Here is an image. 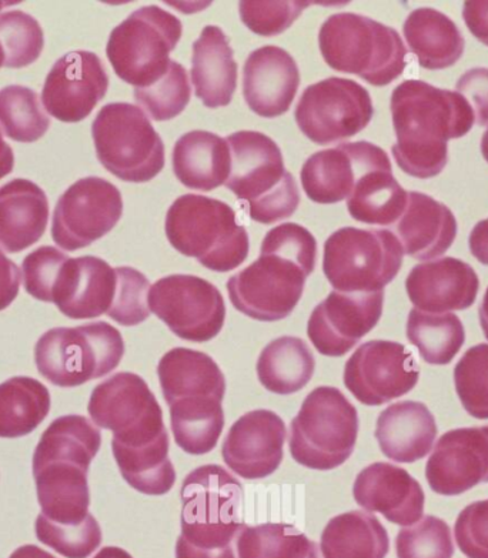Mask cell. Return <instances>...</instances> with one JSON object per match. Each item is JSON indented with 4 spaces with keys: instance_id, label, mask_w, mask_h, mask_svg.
I'll use <instances>...</instances> for the list:
<instances>
[{
    "instance_id": "6da1fadb",
    "label": "cell",
    "mask_w": 488,
    "mask_h": 558,
    "mask_svg": "<svg viewBox=\"0 0 488 558\" xmlns=\"http://www.w3.org/2000/svg\"><path fill=\"white\" fill-rule=\"evenodd\" d=\"M390 108L398 137L391 147L395 163L417 179L443 172L449 141L466 136L476 122L462 95L422 81H406L395 87Z\"/></svg>"
},
{
    "instance_id": "7a4b0ae2",
    "label": "cell",
    "mask_w": 488,
    "mask_h": 558,
    "mask_svg": "<svg viewBox=\"0 0 488 558\" xmlns=\"http://www.w3.org/2000/svg\"><path fill=\"white\" fill-rule=\"evenodd\" d=\"M102 446V435L83 416L54 420L34 454V476L41 514L59 524H81L89 515L87 473Z\"/></svg>"
},
{
    "instance_id": "3957f363",
    "label": "cell",
    "mask_w": 488,
    "mask_h": 558,
    "mask_svg": "<svg viewBox=\"0 0 488 558\" xmlns=\"http://www.w3.org/2000/svg\"><path fill=\"white\" fill-rule=\"evenodd\" d=\"M176 558H239L243 487L220 465L193 470L182 486Z\"/></svg>"
},
{
    "instance_id": "277c9868",
    "label": "cell",
    "mask_w": 488,
    "mask_h": 558,
    "mask_svg": "<svg viewBox=\"0 0 488 558\" xmlns=\"http://www.w3.org/2000/svg\"><path fill=\"white\" fill-rule=\"evenodd\" d=\"M232 168L224 186L246 203L248 218L271 225L297 210L301 195L293 174L284 168L282 150L260 132L242 131L228 136Z\"/></svg>"
},
{
    "instance_id": "5b68a950",
    "label": "cell",
    "mask_w": 488,
    "mask_h": 558,
    "mask_svg": "<svg viewBox=\"0 0 488 558\" xmlns=\"http://www.w3.org/2000/svg\"><path fill=\"white\" fill-rule=\"evenodd\" d=\"M164 229L179 253L219 274L237 269L251 251L247 230L239 223L236 211L211 197H179L170 206Z\"/></svg>"
},
{
    "instance_id": "8992f818",
    "label": "cell",
    "mask_w": 488,
    "mask_h": 558,
    "mask_svg": "<svg viewBox=\"0 0 488 558\" xmlns=\"http://www.w3.org/2000/svg\"><path fill=\"white\" fill-rule=\"evenodd\" d=\"M319 46L331 69L361 76L373 86L390 85L407 64L398 31L356 13L330 16L320 27Z\"/></svg>"
},
{
    "instance_id": "52a82bcc",
    "label": "cell",
    "mask_w": 488,
    "mask_h": 558,
    "mask_svg": "<svg viewBox=\"0 0 488 558\" xmlns=\"http://www.w3.org/2000/svg\"><path fill=\"white\" fill-rule=\"evenodd\" d=\"M358 413L335 387H317L290 424L289 449L307 469L333 470L346 463L356 447Z\"/></svg>"
},
{
    "instance_id": "ba28073f",
    "label": "cell",
    "mask_w": 488,
    "mask_h": 558,
    "mask_svg": "<svg viewBox=\"0 0 488 558\" xmlns=\"http://www.w3.org/2000/svg\"><path fill=\"white\" fill-rule=\"evenodd\" d=\"M121 331L106 322L46 331L36 343V367L59 387H76L108 376L121 364Z\"/></svg>"
},
{
    "instance_id": "9c48e42d",
    "label": "cell",
    "mask_w": 488,
    "mask_h": 558,
    "mask_svg": "<svg viewBox=\"0 0 488 558\" xmlns=\"http://www.w3.org/2000/svg\"><path fill=\"white\" fill-rule=\"evenodd\" d=\"M91 136L100 163L123 182H150L164 168L162 137L139 106H103L91 124Z\"/></svg>"
},
{
    "instance_id": "30bf717a",
    "label": "cell",
    "mask_w": 488,
    "mask_h": 558,
    "mask_svg": "<svg viewBox=\"0 0 488 558\" xmlns=\"http://www.w3.org/2000/svg\"><path fill=\"white\" fill-rule=\"evenodd\" d=\"M403 257L402 243L390 230L342 228L326 240L324 271L335 292H383Z\"/></svg>"
},
{
    "instance_id": "8fae6325",
    "label": "cell",
    "mask_w": 488,
    "mask_h": 558,
    "mask_svg": "<svg viewBox=\"0 0 488 558\" xmlns=\"http://www.w3.org/2000/svg\"><path fill=\"white\" fill-rule=\"evenodd\" d=\"M182 32V22L172 13L158 7L137 9L114 27L106 54L119 80L135 89L147 87L168 72Z\"/></svg>"
},
{
    "instance_id": "7c38bea8",
    "label": "cell",
    "mask_w": 488,
    "mask_h": 558,
    "mask_svg": "<svg viewBox=\"0 0 488 558\" xmlns=\"http://www.w3.org/2000/svg\"><path fill=\"white\" fill-rule=\"evenodd\" d=\"M87 412L96 426L113 432L112 447L135 450L169 440L159 401L135 373H118L96 386Z\"/></svg>"
},
{
    "instance_id": "4fadbf2b",
    "label": "cell",
    "mask_w": 488,
    "mask_h": 558,
    "mask_svg": "<svg viewBox=\"0 0 488 558\" xmlns=\"http://www.w3.org/2000/svg\"><path fill=\"white\" fill-rule=\"evenodd\" d=\"M308 276L282 253L260 248L259 259L228 280L230 302L251 319L283 320L301 302Z\"/></svg>"
},
{
    "instance_id": "5bb4252c",
    "label": "cell",
    "mask_w": 488,
    "mask_h": 558,
    "mask_svg": "<svg viewBox=\"0 0 488 558\" xmlns=\"http://www.w3.org/2000/svg\"><path fill=\"white\" fill-rule=\"evenodd\" d=\"M370 94L357 82L329 77L303 92L296 106L297 126L316 145L350 140L370 124Z\"/></svg>"
},
{
    "instance_id": "9a60e30c",
    "label": "cell",
    "mask_w": 488,
    "mask_h": 558,
    "mask_svg": "<svg viewBox=\"0 0 488 558\" xmlns=\"http://www.w3.org/2000/svg\"><path fill=\"white\" fill-rule=\"evenodd\" d=\"M149 308L178 338L205 343L222 331L225 304L215 284L197 276L172 275L150 288Z\"/></svg>"
},
{
    "instance_id": "2e32d148",
    "label": "cell",
    "mask_w": 488,
    "mask_h": 558,
    "mask_svg": "<svg viewBox=\"0 0 488 558\" xmlns=\"http://www.w3.org/2000/svg\"><path fill=\"white\" fill-rule=\"evenodd\" d=\"M123 215L122 193L102 178H85L59 197L52 239L62 251L76 252L112 232Z\"/></svg>"
},
{
    "instance_id": "e0dca14e",
    "label": "cell",
    "mask_w": 488,
    "mask_h": 558,
    "mask_svg": "<svg viewBox=\"0 0 488 558\" xmlns=\"http://www.w3.org/2000/svg\"><path fill=\"white\" fill-rule=\"evenodd\" d=\"M420 367L406 345L371 340L347 360L344 385L366 405H381L402 398L416 387Z\"/></svg>"
},
{
    "instance_id": "ac0fdd59",
    "label": "cell",
    "mask_w": 488,
    "mask_h": 558,
    "mask_svg": "<svg viewBox=\"0 0 488 558\" xmlns=\"http://www.w3.org/2000/svg\"><path fill=\"white\" fill-rule=\"evenodd\" d=\"M385 290L376 293L331 292L313 311L307 335L317 352L342 357L370 333L383 315Z\"/></svg>"
},
{
    "instance_id": "d6986e66",
    "label": "cell",
    "mask_w": 488,
    "mask_h": 558,
    "mask_svg": "<svg viewBox=\"0 0 488 558\" xmlns=\"http://www.w3.org/2000/svg\"><path fill=\"white\" fill-rule=\"evenodd\" d=\"M109 76L94 52L75 50L53 64L41 90L46 112L63 123L85 120L108 94Z\"/></svg>"
},
{
    "instance_id": "ffe728a7",
    "label": "cell",
    "mask_w": 488,
    "mask_h": 558,
    "mask_svg": "<svg viewBox=\"0 0 488 558\" xmlns=\"http://www.w3.org/2000/svg\"><path fill=\"white\" fill-rule=\"evenodd\" d=\"M391 165L381 147L368 142L343 143L317 151L303 165L301 179L308 199L319 205L347 201L363 173Z\"/></svg>"
},
{
    "instance_id": "44dd1931",
    "label": "cell",
    "mask_w": 488,
    "mask_h": 558,
    "mask_svg": "<svg viewBox=\"0 0 488 558\" xmlns=\"http://www.w3.org/2000/svg\"><path fill=\"white\" fill-rule=\"evenodd\" d=\"M285 424L271 410H253L230 427L222 454L228 468L246 480L271 476L283 461Z\"/></svg>"
},
{
    "instance_id": "7402d4cb",
    "label": "cell",
    "mask_w": 488,
    "mask_h": 558,
    "mask_svg": "<svg viewBox=\"0 0 488 558\" xmlns=\"http://www.w3.org/2000/svg\"><path fill=\"white\" fill-rule=\"evenodd\" d=\"M426 477L432 492L448 497L488 483V426L457 428L441 436L428 459Z\"/></svg>"
},
{
    "instance_id": "603a6c76",
    "label": "cell",
    "mask_w": 488,
    "mask_h": 558,
    "mask_svg": "<svg viewBox=\"0 0 488 558\" xmlns=\"http://www.w3.org/2000/svg\"><path fill=\"white\" fill-rule=\"evenodd\" d=\"M117 288V269L108 262L95 256L68 257L58 271L50 303L69 319H96L108 315Z\"/></svg>"
},
{
    "instance_id": "cb8c5ba5",
    "label": "cell",
    "mask_w": 488,
    "mask_h": 558,
    "mask_svg": "<svg viewBox=\"0 0 488 558\" xmlns=\"http://www.w3.org/2000/svg\"><path fill=\"white\" fill-rule=\"evenodd\" d=\"M301 85L296 60L278 46H264L243 68V96L253 112L273 119L288 113Z\"/></svg>"
},
{
    "instance_id": "d4e9b609",
    "label": "cell",
    "mask_w": 488,
    "mask_h": 558,
    "mask_svg": "<svg viewBox=\"0 0 488 558\" xmlns=\"http://www.w3.org/2000/svg\"><path fill=\"white\" fill-rule=\"evenodd\" d=\"M354 500L370 513L408 527L423 518L425 492L406 470L390 463H375L358 473Z\"/></svg>"
},
{
    "instance_id": "484cf974",
    "label": "cell",
    "mask_w": 488,
    "mask_h": 558,
    "mask_svg": "<svg viewBox=\"0 0 488 558\" xmlns=\"http://www.w3.org/2000/svg\"><path fill=\"white\" fill-rule=\"evenodd\" d=\"M478 289L480 280L473 267L454 257L422 263L406 280L408 298L417 311L437 315L472 307Z\"/></svg>"
},
{
    "instance_id": "4316f807",
    "label": "cell",
    "mask_w": 488,
    "mask_h": 558,
    "mask_svg": "<svg viewBox=\"0 0 488 558\" xmlns=\"http://www.w3.org/2000/svg\"><path fill=\"white\" fill-rule=\"evenodd\" d=\"M404 255L432 260L444 255L457 236V220L443 203L420 192H410L406 210L394 226Z\"/></svg>"
},
{
    "instance_id": "83f0119b",
    "label": "cell",
    "mask_w": 488,
    "mask_h": 558,
    "mask_svg": "<svg viewBox=\"0 0 488 558\" xmlns=\"http://www.w3.org/2000/svg\"><path fill=\"white\" fill-rule=\"evenodd\" d=\"M375 436L387 459L395 463H416L430 453L437 424L425 403L399 401L380 413Z\"/></svg>"
},
{
    "instance_id": "f1b7e54d",
    "label": "cell",
    "mask_w": 488,
    "mask_h": 558,
    "mask_svg": "<svg viewBox=\"0 0 488 558\" xmlns=\"http://www.w3.org/2000/svg\"><path fill=\"white\" fill-rule=\"evenodd\" d=\"M49 221V202L38 184L13 179L0 187V248L26 251L44 236Z\"/></svg>"
},
{
    "instance_id": "f546056e",
    "label": "cell",
    "mask_w": 488,
    "mask_h": 558,
    "mask_svg": "<svg viewBox=\"0 0 488 558\" xmlns=\"http://www.w3.org/2000/svg\"><path fill=\"white\" fill-rule=\"evenodd\" d=\"M228 36L218 26H206L193 44L192 83L206 108L230 105L237 87V63Z\"/></svg>"
},
{
    "instance_id": "4dcf8cb0",
    "label": "cell",
    "mask_w": 488,
    "mask_h": 558,
    "mask_svg": "<svg viewBox=\"0 0 488 558\" xmlns=\"http://www.w3.org/2000/svg\"><path fill=\"white\" fill-rule=\"evenodd\" d=\"M173 172L192 191L210 192L228 182L232 154L228 141L206 131L183 135L173 147Z\"/></svg>"
},
{
    "instance_id": "1f68e13d",
    "label": "cell",
    "mask_w": 488,
    "mask_h": 558,
    "mask_svg": "<svg viewBox=\"0 0 488 558\" xmlns=\"http://www.w3.org/2000/svg\"><path fill=\"white\" fill-rule=\"evenodd\" d=\"M403 32L410 50L428 71L453 66L466 48L457 25L436 9L423 8L410 13Z\"/></svg>"
},
{
    "instance_id": "d6a6232c",
    "label": "cell",
    "mask_w": 488,
    "mask_h": 558,
    "mask_svg": "<svg viewBox=\"0 0 488 558\" xmlns=\"http://www.w3.org/2000/svg\"><path fill=\"white\" fill-rule=\"evenodd\" d=\"M158 375L168 404L191 396L224 399L223 372L209 354L186 348L172 349L160 359Z\"/></svg>"
},
{
    "instance_id": "836d02e7",
    "label": "cell",
    "mask_w": 488,
    "mask_h": 558,
    "mask_svg": "<svg viewBox=\"0 0 488 558\" xmlns=\"http://www.w3.org/2000/svg\"><path fill=\"white\" fill-rule=\"evenodd\" d=\"M320 550L324 558H386L390 539L379 519L354 510L327 523Z\"/></svg>"
},
{
    "instance_id": "e575fe53",
    "label": "cell",
    "mask_w": 488,
    "mask_h": 558,
    "mask_svg": "<svg viewBox=\"0 0 488 558\" xmlns=\"http://www.w3.org/2000/svg\"><path fill=\"white\" fill-rule=\"evenodd\" d=\"M408 192L400 186L391 165L379 166L357 179L347 199L350 216L361 223L393 226L406 210Z\"/></svg>"
},
{
    "instance_id": "d590c367",
    "label": "cell",
    "mask_w": 488,
    "mask_h": 558,
    "mask_svg": "<svg viewBox=\"0 0 488 558\" xmlns=\"http://www.w3.org/2000/svg\"><path fill=\"white\" fill-rule=\"evenodd\" d=\"M222 401L211 396H191L169 404L174 440L183 451L202 456L218 446L224 427Z\"/></svg>"
},
{
    "instance_id": "8d00e7d4",
    "label": "cell",
    "mask_w": 488,
    "mask_h": 558,
    "mask_svg": "<svg viewBox=\"0 0 488 558\" xmlns=\"http://www.w3.org/2000/svg\"><path fill=\"white\" fill-rule=\"evenodd\" d=\"M316 360L305 340L283 336L267 344L257 360V377L271 393H297L315 375Z\"/></svg>"
},
{
    "instance_id": "74e56055",
    "label": "cell",
    "mask_w": 488,
    "mask_h": 558,
    "mask_svg": "<svg viewBox=\"0 0 488 558\" xmlns=\"http://www.w3.org/2000/svg\"><path fill=\"white\" fill-rule=\"evenodd\" d=\"M50 410V395L40 381L13 377L0 385V437L17 439L40 426Z\"/></svg>"
},
{
    "instance_id": "f35d334b",
    "label": "cell",
    "mask_w": 488,
    "mask_h": 558,
    "mask_svg": "<svg viewBox=\"0 0 488 558\" xmlns=\"http://www.w3.org/2000/svg\"><path fill=\"white\" fill-rule=\"evenodd\" d=\"M407 339L428 364L451 363L463 348L464 327L453 313H426L413 308L407 319Z\"/></svg>"
},
{
    "instance_id": "ab89813d",
    "label": "cell",
    "mask_w": 488,
    "mask_h": 558,
    "mask_svg": "<svg viewBox=\"0 0 488 558\" xmlns=\"http://www.w3.org/2000/svg\"><path fill=\"white\" fill-rule=\"evenodd\" d=\"M114 460L131 487L146 496H164L176 483V470L169 459V440L143 449L112 447Z\"/></svg>"
},
{
    "instance_id": "60d3db41",
    "label": "cell",
    "mask_w": 488,
    "mask_h": 558,
    "mask_svg": "<svg viewBox=\"0 0 488 558\" xmlns=\"http://www.w3.org/2000/svg\"><path fill=\"white\" fill-rule=\"evenodd\" d=\"M239 558H324L319 544L294 525H244L237 537Z\"/></svg>"
},
{
    "instance_id": "b9f144b4",
    "label": "cell",
    "mask_w": 488,
    "mask_h": 558,
    "mask_svg": "<svg viewBox=\"0 0 488 558\" xmlns=\"http://www.w3.org/2000/svg\"><path fill=\"white\" fill-rule=\"evenodd\" d=\"M49 128V114L34 89L11 85L0 90V129L4 136L20 143H34L41 140Z\"/></svg>"
},
{
    "instance_id": "7bdbcfd3",
    "label": "cell",
    "mask_w": 488,
    "mask_h": 558,
    "mask_svg": "<svg viewBox=\"0 0 488 558\" xmlns=\"http://www.w3.org/2000/svg\"><path fill=\"white\" fill-rule=\"evenodd\" d=\"M191 96V82L186 69L174 60L170 62L168 72L154 85L135 89L137 105L156 122H166L179 117L187 108Z\"/></svg>"
},
{
    "instance_id": "ee69618b",
    "label": "cell",
    "mask_w": 488,
    "mask_h": 558,
    "mask_svg": "<svg viewBox=\"0 0 488 558\" xmlns=\"http://www.w3.org/2000/svg\"><path fill=\"white\" fill-rule=\"evenodd\" d=\"M0 45L9 69L30 66L39 59L45 46L44 29L34 16L11 11L0 16Z\"/></svg>"
},
{
    "instance_id": "f6af8a7d",
    "label": "cell",
    "mask_w": 488,
    "mask_h": 558,
    "mask_svg": "<svg viewBox=\"0 0 488 558\" xmlns=\"http://www.w3.org/2000/svg\"><path fill=\"white\" fill-rule=\"evenodd\" d=\"M36 537L63 557L87 558L102 544V530L91 514L81 524H59L40 513Z\"/></svg>"
},
{
    "instance_id": "bcb514c9",
    "label": "cell",
    "mask_w": 488,
    "mask_h": 558,
    "mask_svg": "<svg viewBox=\"0 0 488 558\" xmlns=\"http://www.w3.org/2000/svg\"><path fill=\"white\" fill-rule=\"evenodd\" d=\"M455 390L469 416L488 418V344L469 349L454 368Z\"/></svg>"
},
{
    "instance_id": "7dc6e473",
    "label": "cell",
    "mask_w": 488,
    "mask_h": 558,
    "mask_svg": "<svg viewBox=\"0 0 488 558\" xmlns=\"http://www.w3.org/2000/svg\"><path fill=\"white\" fill-rule=\"evenodd\" d=\"M395 550L398 558H451L454 543L449 524L426 515L399 533Z\"/></svg>"
},
{
    "instance_id": "c3c4849f",
    "label": "cell",
    "mask_w": 488,
    "mask_h": 558,
    "mask_svg": "<svg viewBox=\"0 0 488 558\" xmlns=\"http://www.w3.org/2000/svg\"><path fill=\"white\" fill-rule=\"evenodd\" d=\"M117 296L108 316L122 326L141 325L150 316L149 280L139 270L127 266L117 267Z\"/></svg>"
},
{
    "instance_id": "681fc988",
    "label": "cell",
    "mask_w": 488,
    "mask_h": 558,
    "mask_svg": "<svg viewBox=\"0 0 488 558\" xmlns=\"http://www.w3.org/2000/svg\"><path fill=\"white\" fill-rule=\"evenodd\" d=\"M310 2H241L239 12L252 32L260 36L283 34L302 15Z\"/></svg>"
},
{
    "instance_id": "f907efd6",
    "label": "cell",
    "mask_w": 488,
    "mask_h": 558,
    "mask_svg": "<svg viewBox=\"0 0 488 558\" xmlns=\"http://www.w3.org/2000/svg\"><path fill=\"white\" fill-rule=\"evenodd\" d=\"M68 257L53 246H41L27 255L22 265L23 286L26 292L40 302L50 303L58 271Z\"/></svg>"
},
{
    "instance_id": "816d5d0a",
    "label": "cell",
    "mask_w": 488,
    "mask_h": 558,
    "mask_svg": "<svg viewBox=\"0 0 488 558\" xmlns=\"http://www.w3.org/2000/svg\"><path fill=\"white\" fill-rule=\"evenodd\" d=\"M260 248L282 253L307 270L315 271L317 260V242L306 228L297 223H284L266 234Z\"/></svg>"
},
{
    "instance_id": "f5cc1de1",
    "label": "cell",
    "mask_w": 488,
    "mask_h": 558,
    "mask_svg": "<svg viewBox=\"0 0 488 558\" xmlns=\"http://www.w3.org/2000/svg\"><path fill=\"white\" fill-rule=\"evenodd\" d=\"M455 542L468 558H488V500L469 505L454 527Z\"/></svg>"
},
{
    "instance_id": "db71d44e",
    "label": "cell",
    "mask_w": 488,
    "mask_h": 558,
    "mask_svg": "<svg viewBox=\"0 0 488 558\" xmlns=\"http://www.w3.org/2000/svg\"><path fill=\"white\" fill-rule=\"evenodd\" d=\"M457 94L462 95L472 106L474 118L478 126L488 124V69L474 68L464 73L457 86Z\"/></svg>"
},
{
    "instance_id": "11a10c76",
    "label": "cell",
    "mask_w": 488,
    "mask_h": 558,
    "mask_svg": "<svg viewBox=\"0 0 488 558\" xmlns=\"http://www.w3.org/2000/svg\"><path fill=\"white\" fill-rule=\"evenodd\" d=\"M22 271L0 248V312L8 308L20 294Z\"/></svg>"
},
{
    "instance_id": "9f6ffc18",
    "label": "cell",
    "mask_w": 488,
    "mask_h": 558,
    "mask_svg": "<svg viewBox=\"0 0 488 558\" xmlns=\"http://www.w3.org/2000/svg\"><path fill=\"white\" fill-rule=\"evenodd\" d=\"M463 17L474 38L488 46V0L464 3Z\"/></svg>"
},
{
    "instance_id": "6f0895ef",
    "label": "cell",
    "mask_w": 488,
    "mask_h": 558,
    "mask_svg": "<svg viewBox=\"0 0 488 558\" xmlns=\"http://www.w3.org/2000/svg\"><path fill=\"white\" fill-rule=\"evenodd\" d=\"M469 251L483 265L488 266V219L478 221L469 234Z\"/></svg>"
},
{
    "instance_id": "680465c9",
    "label": "cell",
    "mask_w": 488,
    "mask_h": 558,
    "mask_svg": "<svg viewBox=\"0 0 488 558\" xmlns=\"http://www.w3.org/2000/svg\"><path fill=\"white\" fill-rule=\"evenodd\" d=\"M15 168V155L12 147L3 140L2 131H0V180L7 178Z\"/></svg>"
},
{
    "instance_id": "91938a15",
    "label": "cell",
    "mask_w": 488,
    "mask_h": 558,
    "mask_svg": "<svg viewBox=\"0 0 488 558\" xmlns=\"http://www.w3.org/2000/svg\"><path fill=\"white\" fill-rule=\"evenodd\" d=\"M9 558H57L50 553L41 550L36 546H23L17 548L15 553Z\"/></svg>"
},
{
    "instance_id": "94428289",
    "label": "cell",
    "mask_w": 488,
    "mask_h": 558,
    "mask_svg": "<svg viewBox=\"0 0 488 558\" xmlns=\"http://www.w3.org/2000/svg\"><path fill=\"white\" fill-rule=\"evenodd\" d=\"M94 558H133L126 550L119 547H105Z\"/></svg>"
},
{
    "instance_id": "6125c7cd",
    "label": "cell",
    "mask_w": 488,
    "mask_h": 558,
    "mask_svg": "<svg viewBox=\"0 0 488 558\" xmlns=\"http://www.w3.org/2000/svg\"><path fill=\"white\" fill-rule=\"evenodd\" d=\"M478 315H480L481 329L488 339V289L486 290L485 298H483Z\"/></svg>"
},
{
    "instance_id": "be15d7a7",
    "label": "cell",
    "mask_w": 488,
    "mask_h": 558,
    "mask_svg": "<svg viewBox=\"0 0 488 558\" xmlns=\"http://www.w3.org/2000/svg\"><path fill=\"white\" fill-rule=\"evenodd\" d=\"M481 154H483V158H485L488 163V129H487L485 135H483Z\"/></svg>"
},
{
    "instance_id": "e7e4bbea",
    "label": "cell",
    "mask_w": 488,
    "mask_h": 558,
    "mask_svg": "<svg viewBox=\"0 0 488 558\" xmlns=\"http://www.w3.org/2000/svg\"><path fill=\"white\" fill-rule=\"evenodd\" d=\"M20 2H0V11H2L3 8L12 7V4H17Z\"/></svg>"
},
{
    "instance_id": "03108f58",
    "label": "cell",
    "mask_w": 488,
    "mask_h": 558,
    "mask_svg": "<svg viewBox=\"0 0 488 558\" xmlns=\"http://www.w3.org/2000/svg\"><path fill=\"white\" fill-rule=\"evenodd\" d=\"M4 64V52L2 49V45H0V68H2Z\"/></svg>"
}]
</instances>
